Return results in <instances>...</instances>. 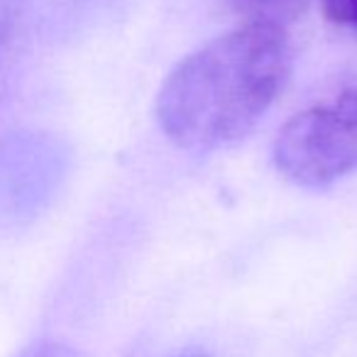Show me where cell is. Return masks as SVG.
<instances>
[{
    "instance_id": "cell-5",
    "label": "cell",
    "mask_w": 357,
    "mask_h": 357,
    "mask_svg": "<svg viewBox=\"0 0 357 357\" xmlns=\"http://www.w3.org/2000/svg\"><path fill=\"white\" fill-rule=\"evenodd\" d=\"M15 357H81V355L71 345H66V342L40 340V342H32V345L22 347Z\"/></svg>"
},
{
    "instance_id": "cell-1",
    "label": "cell",
    "mask_w": 357,
    "mask_h": 357,
    "mask_svg": "<svg viewBox=\"0 0 357 357\" xmlns=\"http://www.w3.org/2000/svg\"><path fill=\"white\" fill-rule=\"evenodd\" d=\"M289 71L284 27L248 22L178 61L157 96V120L181 149L233 144L272 108Z\"/></svg>"
},
{
    "instance_id": "cell-3",
    "label": "cell",
    "mask_w": 357,
    "mask_h": 357,
    "mask_svg": "<svg viewBox=\"0 0 357 357\" xmlns=\"http://www.w3.org/2000/svg\"><path fill=\"white\" fill-rule=\"evenodd\" d=\"M235 8L250 17V22L279 25L294 20L306 8V0H233Z\"/></svg>"
},
{
    "instance_id": "cell-2",
    "label": "cell",
    "mask_w": 357,
    "mask_h": 357,
    "mask_svg": "<svg viewBox=\"0 0 357 357\" xmlns=\"http://www.w3.org/2000/svg\"><path fill=\"white\" fill-rule=\"evenodd\" d=\"M274 164L294 184L308 189L357 172V91L294 115L277 135Z\"/></svg>"
},
{
    "instance_id": "cell-4",
    "label": "cell",
    "mask_w": 357,
    "mask_h": 357,
    "mask_svg": "<svg viewBox=\"0 0 357 357\" xmlns=\"http://www.w3.org/2000/svg\"><path fill=\"white\" fill-rule=\"evenodd\" d=\"M323 13L333 25L357 32V0H323Z\"/></svg>"
},
{
    "instance_id": "cell-6",
    "label": "cell",
    "mask_w": 357,
    "mask_h": 357,
    "mask_svg": "<svg viewBox=\"0 0 357 357\" xmlns=\"http://www.w3.org/2000/svg\"><path fill=\"white\" fill-rule=\"evenodd\" d=\"M6 27H8V15H6V0H0V45L6 40Z\"/></svg>"
},
{
    "instance_id": "cell-7",
    "label": "cell",
    "mask_w": 357,
    "mask_h": 357,
    "mask_svg": "<svg viewBox=\"0 0 357 357\" xmlns=\"http://www.w3.org/2000/svg\"><path fill=\"white\" fill-rule=\"evenodd\" d=\"M174 357H211L208 352H204V350H181L178 355H174Z\"/></svg>"
}]
</instances>
